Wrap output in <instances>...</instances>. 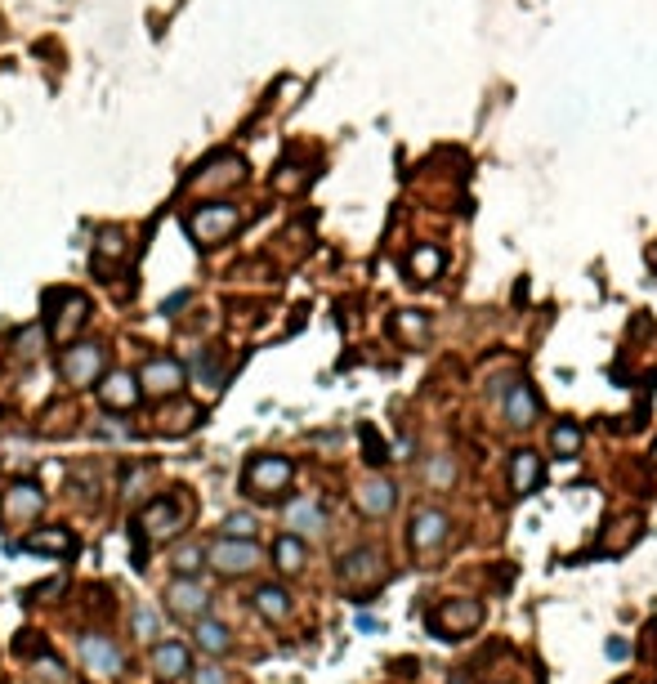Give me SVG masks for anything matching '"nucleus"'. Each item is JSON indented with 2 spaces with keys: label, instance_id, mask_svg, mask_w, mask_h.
I'll return each instance as SVG.
<instances>
[{
  "label": "nucleus",
  "instance_id": "obj_36",
  "mask_svg": "<svg viewBox=\"0 0 657 684\" xmlns=\"http://www.w3.org/2000/svg\"><path fill=\"white\" fill-rule=\"evenodd\" d=\"M103 438H125V425H99Z\"/></svg>",
  "mask_w": 657,
  "mask_h": 684
},
{
  "label": "nucleus",
  "instance_id": "obj_16",
  "mask_svg": "<svg viewBox=\"0 0 657 684\" xmlns=\"http://www.w3.org/2000/svg\"><path fill=\"white\" fill-rule=\"evenodd\" d=\"M188 645H179V640H166V645H157L152 649V671L161 676V680H179L184 671H188Z\"/></svg>",
  "mask_w": 657,
  "mask_h": 684
},
{
  "label": "nucleus",
  "instance_id": "obj_23",
  "mask_svg": "<svg viewBox=\"0 0 657 684\" xmlns=\"http://www.w3.org/2000/svg\"><path fill=\"white\" fill-rule=\"evenodd\" d=\"M125 251H130V247H125V238H121L117 229H103V233H99V242H94V269H108V260H112V264H121V260H125Z\"/></svg>",
  "mask_w": 657,
  "mask_h": 684
},
{
  "label": "nucleus",
  "instance_id": "obj_1",
  "mask_svg": "<svg viewBox=\"0 0 657 684\" xmlns=\"http://www.w3.org/2000/svg\"><path fill=\"white\" fill-rule=\"evenodd\" d=\"M238 224H242L238 206H224V202H215V206H197V211L188 215V233H193L197 247H215V242L233 238Z\"/></svg>",
  "mask_w": 657,
  "mask_h": 684
},
{
  "label": "nucleus",
  "instance_id": "obj_6",
  "mask_svg": "<svg viewBox=\"0 0 657 684\" xmlns=\"http://www.w3.org/2000/svg\"><path fill=\"white\" fill-rule=\"evenodd\" d=\"M184 519H188V506L175 501V497H161V501H152V506L143 510L139 532H148L152 541H166V537H175V532L184 528Z\"/></svg>",
  "mask_w": 657,
  "mask_h": 684
},
{
  "label": "nucleus",
  "instance_id": "obj_14",
  "mask_svg": "<svg viewBox=\"0 0 657 684\" xmlns=\"http://www.w3.org/2000/svg\"><path fill=\"white\" fill-rule=\"evenodd\" d=\"M99 398H103L108 411H130V407L139 403V380H134L130 371H112V376H103Z\"/></svg>",
  "mask_w": 657,
  "mask_h": 684
},
{
  "label": "nucleus",
  "instance_id": "obj_29",
  "mask_svg": "<svg viewBox=\"0 0 657 684\" xmlns=\"http://www.w3.org/2000/svg\"><path fill=\"white\" fill-rule=\"evenodd\" d=\"M202 564H206V550H202L197 541H188V546L175 550V568H179V573H197Z\"/></svg>",
  "mask_w": 657,
  "mask_h": 684
},
{
  "label": "nucleus",
  "instance_id": "obj_21",
  "mask_svg": "<svg viewBox=\"0 0 657 684\" xmlns=\"http://www.w3.org/2000/svg\"><path fill=\"white\" fill-rule=\"evenodd\" d=\"M251 600H255L260 618H269V622H287V618H291V595H287L282 586H260Z\"/></svg>",
  "mask_w": 657,
  "mask_h": 684
},
{
  "label": "nucleus",
  "instance_id": "obj_33",
  "mask_svg": "<svg viewBox=\"0 0 657 684\" xmlns=\"http://www.w3.org/2000/svg\"><path fill=\"white\" fill-rule=\"evenodd\" d=\"M429 479H434V483H452V479H456V465H452L447 456H443V461H434V470H429Z\"/></svg>",
  "mask_w": 657,
  "mask_h": 684
},
{
  "label": "nucleus",
  "instance_id": "obj_9",
  "mask_svg": "<svg viewBox=\"0 0 657 684\" xmlns=\"http://www.w3.org/2000/svg\"><path fill=\"white\" fill-rule=\"evenodd\" d=\"M479 618H483V609L474 604V600H447L434 618H429V627L443 636V640H452V636H465V631H474L479 627Z\"/></svg>",
  "mask_w": 657,
  "mask_h": 684
},
{
  "label": "nucleus",
  "instance_id": "obj_11",
  "mask_svg": "<svg viewBox=\"0 0 657 684\" xmlns=\"http://www.w3.org/2000/svg\"><path fill=\"white\" fill-rule=\"evenodd\" d=\"M81 662H85V671H94V676H121V667H125L121 649H117L108 636H85V640H81Z\"/></svg>",
  "mask_w": 657,
  "mask_h": 684
},
{
  "label": "nucleus",
  "instance_id": "obj_20",
  "mask_svg": "<svg viewBox=\"0 0 657 684\" xmlns=\"http://www.w3.org/2000/svg\"><path fill=\"white\" fill-rule=\"evenodd\" d=\"M287 524H291V532H323L327 528V510L318 501H291L287 506Z\"/></svg>",
  "mask_w": 657,
  "mask_h": 684
},
{
  "label": "nucleus",
  "instance_id": "obj_12",
  "mask_svg": "<svg viewBox=\"0 0 657 684\" xmlns=\"http://www.w3.org/2000/svg\"><path fill=\"white\" fill-rule=\"evenodd\" d=\"M166 600H170V613L179 618V622H202L206 618V591L197 586V582H188V577H179V582H170V591H166Z\"/></svg>",
  "mask_w": 657,
  "mask_h": 684
},
{
  "label": "nucleus",
  "instance_id": "obj_17",
  "mask_svg": "<svg viewBox=\"0 0 657 684\" xmlns=\"http://www.w3.org/2000/svg\"><path fill=\"white\" fill-rule=\"evenodd\" d=\"M393 501H398V492H393V483H385V479H371V483H362L358 488V506H362V515H389L393 510Z\"/></svg>",
  "mask_w": 657,
  "mask_h": 684
},
{
  "label": "nucleus",
  "instance_id": "obj_8",
  "mask_svg": "<svg viewBox=\"0 0 657 684\" xmlns=\"http://www.w3.org/2000/svg\"><path fill=\"white\" fill-rule=\"evenodd\" d=\"M99 371H103V349H99V344H72V349L63 353V380H67V385L85 389V385L99 380Z\"/></svg>",
  "mask_w": 657,
  "mask_h": 684
},
{
  "label": "nucleus",
  "instance_id": "obj_26",
  "mask_svg": "<svg viewBox=\"0 0 657 684\" xmlns=\"http://www.w3.org/2000/svg\"><path fill=\"white\" fill-rule=\"evenodd\" d=\"M255 515H246V510H233L229 519H224V537H233V541H251L255 537Z\"/></svg>",
  "mask_w": 657,
  "mask_h": 684
},
{
  "label": "nucleus",
  "instance_id": "obj_35",
  "mask_svg": "<svg viewBox=\"0 0 657 684\" xmlns=\"http://www.w3.org/2000/svg\"><path fill=\"white\" fill-rule=\"evenodd\" d=\"M179 305H188V291H175V296H170V300L161 305V314H175Z\"/></svg>",
  "mask_w": 657,
  "mask_h": 684
},
{
  "label": "nucleus",
  "instance_id": "obj_4",
  "mask_svg": "<svg viewBox=\"0 0 657 684\" xmlns=\"http://www.w3.org/2000/svg\"><path fill=\"white\" fill-rule=\"evenodd\" d=\"M340 582L349 586V591H376L380 582H385V559L376 555V550H349L344 559H340Z\"/></svg>",
  "mask_w": 657,
  "mask_h": 684
},
{
  "label": "nucleus",
  "instance_id": "obj_13",
  "mask_svg": "<svg viewBox=\"0 0 657 684\" xmlns=\"http://www.w3.org/2000/svg\"><path fill=\"white\" fill-rule=\"evenodd\" d=\"M242 175H246L242 157H220V161L202 166L188 184H193L197 193H215V188H233V184H242Z\"/></svg>",
  "mask_w": 657,
  "mask_h": 684
},
{
  "label": "nucleus",
  "instance_id": "obj_24",
  "mask_svg": "<svg viewBox=\"0 0 657 684\" xmlns=\"http://www.w3.org/2000/svg\"><path fill=\"white\" fill-rule=\"evenodd\" d=\"M27 550H45V555H67L72 550V532L67 528H40V532H31L27 537Z\"/></svg>",
  "mask_w": 657,
  "mask_h": 684
},
{
  "label": "nucleus",
  "instance_id": "obj_10",
  "mask_svg": "<svg viewBox=\"0 0 657 684\" xmlns=\"http://www.w3.org/2000/svg\"><path fill=\"white\" fill-rule=\"evenodd\" d=\"M447 515L443 510H416L411 515V532H407V541H411V550L416 555H425V550H434V546H443L447 541Z\"/></svg>",
  "mask_w": 657,
  "mask_h": 684
},
{
  "label": "nucleus",
  "instance_id": "obj_31",
  "mask_svg": "<svg viewBox=\"0 0 657 684\" xmlns=\"http://www.w3.org/2000/svg\"><path fill=\"white\" fill-rule=\"evenodd\" d=\"M362 438H367V461H371V465L389 461V456H385V443H376V429H362Z\"/></svg>",
  "mask_w": 657,
  "mask_h": 684
},
{
  "label": "nucleus",
  "instance_id": "obj_15",
  "mask_svg": "<svg viewBox=\"0 0 657 684\" xmlns=\"http://www.w3.org/2000/svg\"><path fill=\"white\" fill-rule=\"evenodd\" d=\"M40 506H45V492H40L36 483H13V488L4 492V519H13V524L36 519Z\"/></svg>",
  "mask_w": 657,
  "mask_h": 684
},
{
  "label": "nucleus",
  "instance_id": "obj_27",
  "mask_svg": "<svg viewBox=\"0 0 657 684\" xmlns=\"http://www.w3.org/2000/svg\"><path fill=\"white\" fill-rule=\"evenodd\" d=\"M130 622H134V636H139V640H157V636H161V618H157L148 604H139Z\"/></svg>",
  "mask_w": 657,
  "mask_h": 684
},
{
  "label": "nucleus",
  "instance_id": "obj_30",
  "mask_svg": "<svg viewBox=\"0 0 657 684\" xmlns=\"http://www.w3.org/2000/svg\"><path fill=\"white\" fill-rule=\"evenodd\" d=\"M193 684H233V676L224 667H202V671H193Z\"/></svg>",
  "mask_w": 657,
  "mask_h": 684
},
{
  "label": "nucleus",
  "instance_id": "obj_3",
  "mask_svg": "<svg viewBox=\"0 0 657 684\" xmlns=\"http://www.w3.org/2000/svg\"><path fill=\"white\" fill-rule=\"evenodd\" d=\"M45 309H49V336H54V341H72L76 327H81L85 314H90L85 296H76V291H49Z\"/></svg>",
  "mask_w": 657,
  "mask_h": 684
},
{
  "label": "nucleus",
  "instance_id": "obj_7",
  "mask_svg": "<svg viewBox=\"0 0 657 684\" xmlns=\"http://www.w3.org/2000/svg\"><path fill=\"white\" fill-rule=\"evenodd\" d=\"M139 394H152V398H166V394H175L179 385H184V367L175 362V358H148L143 367H139Z\"/></svg>",
  "mask_w": 657,
  "mask_h": 684
},
{
  "label": "nucleus",
  "instance_id": "obj_5",
  "mask_svg": "<svg viewBox=\"0 0 657 684\" xmlns=\"http://www.w3.org/2000/svg\"><path fill=\"white\" fill-rule=\"evenodd\" d=\"M291 483V461L287 456H255L246 465V488L255 497H278Z\"/></svg>",
  "mask_w": 657,
  "mask_h": 684
},
{
  "label": "nucleus",
  "instance_id": "obj_28",
  "mask_svg": "<svg viewBox=\"0 0 657 684\" xmlns=\"http://www.w3.org/2000/svg\"><path fill=\"white\" fill-rule=\"evenodd\" d=\"M550 443H555V452H564V456H573L577 447H582V429L577 425H555V434H550Z\"/></svg>",
  "mask_w": 657,
  "mask_h": 684
},
{
  "label": "nucleus",
  "instance_id": "obj_25",
  "mask_svg": "<svg viewBox=\"0 0 657 684\" xmlns=\"http://www.w3.org/2000/svg\"><path fill=\"white\" fill-rule=\"evenodd\" d=\"M273 559H278L282 573H300V568H305V541H300V537H278Z\"/></svg>",
  "mask_w": 657,
  "mask_h": 684
},
{
  "label": "nucleus",
  "instance_id": "obj_32",
  "mask_svg": "<svg viewBox=\"0 0 657 684\" xmlns=\"http://www.w3.org/2000/svg\"><path fill=\"white\" fill-rule=\"evenodd\" d=\"M36 341H40V327L18 332V353H22V358H31V353H36Z\"/></svg>",
  "mask_w": 657,
  "mask_h": 684
},
{
  "label": "nucleus",
  "instance_id": "obj_22",
  "mask_svg": "<svg viewBox=\"0 0 657 684\" xmlns=\"http://www.w3.org/2000/svg\"><path fill=\"white\" fill-rule=\"evenodd\" d=\"M532 416H537V394L528 385H514L506 394V420L510 425H532Z\"/></svg>",
  "mask_w": 657,
  "mask_h": 684
},
{
  "label": "nucleus",
  "instance_id": "obj_18",
  "mask_svg": "<svg viewBox=\"0 0 657 684\" xmlns=\"http://www.w3.org/2000/svg\"><path fill=\"white\" fill-rule=\"evenodd\" d=\"M541 483V456L537 452H514L510 461V488L514 492H537Z\"/></svg>",
  "mask_w": 657,
  "mask_h": 684
},
{
  "label": "nucleus",
  "instance_id": "obj_34",
  "mask_svg": "<svg viewBox=\"0 0 657 684\" xmlns=\"http://www.w3.org/2000/svg\"><path fill=\"white\" fill-rule=\"evenodd\" d=\"M40 671H45V680H49V684H63V667H58L54 658H45V662H40Z\"/></svg>",
  "mask_w": 657,
  "mask_h": 684
},
{
  "label": "nucleus",
  "instance_id": "obj_19",
  "mask_svg": "<svg viewBox=\"0 0 657 684\" xmlns=\"http://www.w3.org/2000/svg\"><path fill=\"white\" fill-rule=\"evenodd\" d=\"M193 640H197V649H202V654H211V658H220V654H229V649H233L229 627H224V622H215V618H202V622H197V631H193Z\"/></svg>",
  "mask_w": 657,
  "mask_h": 684
},
{
  "label": "nucleus",
  "instance_id": "obj_2",
  "mask_svg": "<svg viewBox=\"0 0 657 684\" xmlns=\"http://www.w3.org/2000/svg\"><path fill=\"white\" fill-rule=\"evenodd\" d=\"M260 546L255 541H233V537H220V541H211L206 546V564L215 568V573H224V577H242V573H251V568H260Z\"/></svg>",
  "mask_w": 657,
  "mask_h": 684
}]
</instances>
